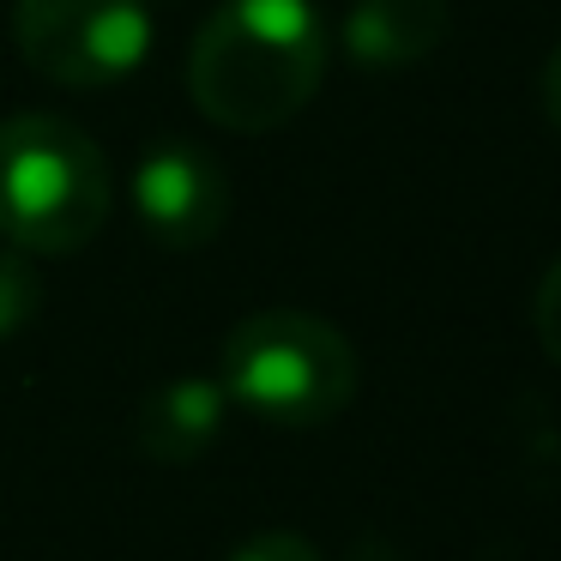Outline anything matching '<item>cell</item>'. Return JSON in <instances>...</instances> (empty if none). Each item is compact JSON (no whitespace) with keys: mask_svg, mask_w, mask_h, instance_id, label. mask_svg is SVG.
<instances>
[{"mask_svg":"<svg viewBox=\"0 0 561 561\" xmlns=\"http://www.w3.org/2000/svg\"><path fill=\"white\" fill-rule=\"evenodd\" d=\"M43 308V284L31 272L25 248H0V339H13L37 320Z\"/></svg>","mask_w":561,"mask_h":561,"instance_id":"8","label":"cell"},{"mask_svg":"<svg viewBox=\"0 0 561 561\" xmlns=\"http://www.w3.org/2000/svg\"><path fill=\"white\" fill-rule=\"evenodd\" d=\"M230 392L224 380L211 375H182V380H163V387L146 392L139 404V453L158 465H194L206 459L211 447L224 440L230 428Z\"/></svg>","mask_w":561,"mask_h":561,"instance_id":"7","label":"cell"},{"mask_svg":"<svg viewBox=\"0 0 561 561\" xmlns=\"http://www.w3.org/2000/svg\"><path fill=\"white\" fill-rule=\"evenodd\" d=\"M543 110H549V122L561 127V43H556V55H549V67H543Z\"/></svg>","mask_w":561,"mask_h":561,"instance_id":"11","label":"cell"},{"mask_svg":"<svg viewBox=\"0 0 561 561\" xmlns=\"http://www.w3.org/2000/svg\"><path fill=\"white\" fill-rule=\"evenodd\" d=\"M134 211L158 248H206L230 218V175L194 139H158L134 163Z\"/></svg>","mask_w":561,"mask_h":561,"instance_id":"5","label":"cell"},{"mask_svg":"<svg viewBox=\"0 0 561 561\" xmlns=\"http://www.w3.org/2000/svg\"><path fill=\"white\" fill-rule=\"evenodd\" d=\"M110 158L67 115L0 122V236L25 254H79L110 224Z\"/></svg>","mask_w":561,"mask_h":561,"instance_id":"2","label":"cell"},{"mask_svg":"<svg viewBox=\"0 0 561 561\" xmlns=\"http://www.w3.org/2000/svg\"><path fill=\"white\" fill-rule=\"evenodd\" d=\"M531 327H537V344L549 351V363H561V260L543 272V284H537Z\"/></svg>","mask_w":561,"mask_h":561,"instance_id":"9","label":"cell"},{"mask_svg":"<svg viewBox=\"0 0 561 561\" xmlns=\"http://www.w3.org/2000/svg\"><path fill=\"white\" fill-rule=\"evenodd\" d=\"M146 0H13V43L25 67L67 91L122 85L151 55Z\"/></svg>","mask_w":561,"mask_h":561,"instance_id":"4","label":"cell"},{"mask_svg":"<svg viewBox=\"0 0 561 561\" xmlns=\"http://www.w3.org/2000/svg\"><path fill=\"white\" fill-rule=\"evenodd\" d=\"M218 380L236 411L278 428H320L356 399V351L332 320L260 308L224 339Z\"/></svg>","mask_w":561,"mask_h":561,"instance_id":"3","label":"cell"},{"mask_svg":"<svg viewBox=\"0 0 561 561\" xmlns=\"http://www.w3.org/2000/svg\"><path fill=\"white\" fill-rule=\"evenodd\" d=\"M453 31L447 0H351L339 43L363 73H404L440 55Z\"/></svg>","mask_w":561,"mask_h":561,"instance_id":"6","label":"cell"},{"mask_svg":"<svg viewBox=\"0 0 561 561\" xmlns=\"http://www.w3.org/2000/svg\"><path fill=\"white\" fill-rule=\"evenodd\" d=\"M327 79V25L314 0H224L187 55L199 115L230 134H272L314 103Z\"/></svg>","mask_w":561,"mask_h":561,"instance_id":"1","label":"cell"},{"mask_svg":"<svg viewBox=\"0 0 561 561\" xmlns=\"http://www.w3.org/2000/svg\"><path fill=\"white\" fill-rule=\"evenodd\" d=\"M230 561H320V549L296 531H260L242 549H230Z\"/></svg>","mask_w":561,"mask_h":561,"instance_id":"10","label":"cell"}]
</instances>
